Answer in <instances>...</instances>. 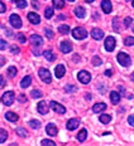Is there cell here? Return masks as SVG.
<instances>
[{"label":"cell","mask_w":134,"mask_h":146,"mask_svg":"<svg viewBox=\"0 0 134 146\" xmlns=\"http://www.w3.org/2000/svg\"><path fill=\"white\" fill-rule=\"evenodd\" d=\"M118 62H119L120 66L123 67H129L130 64H132V58L129 57V54L124 53V52H120L119 54H118Z\"/></svg>","instance_id":"obj_1"},{"label":"cell","mask_w":134,"mask_h":146,"mask_svg":"<svg viewBox=\"0 0 134 146\" xmlns=\"http://www.w3.org/2000/svg\"><path fill=\"white\" fill-rule=\"evenodd\" d=\"M72 35H74L75 39H78V40H81V39H85L87 36V32L85 28H81V27H78V28H75L72 30Z\"/></svg>","instance_id":"obj_2"},{"label":"cell","mask_w":134,"mask_h":146,"mask_svg":"<svg viewBox=\"0 0 134 146\" xmlns=\"http://www.w3.org/2000/svg\"><path fill=\"white\" fill-rule=\"evenodd\" d=\"M39 77H41V80L44 82V83H51L52 82V76H51V72L48 71V69L46 68H41L38 72Z\"/></svg>","instance_id":"obj_3"},{"label":"cell","mask_w":134,"mask_h":146,"mask_svg":"<svg viewBox=\"0 0 134 146\" xmlns=\"http://www.w3.org/2000/svg\"><path fill=\"white\" fill-rule=\"evenodd\" d=\"M77 78H78V81H80L81 83L87 84L91 81V74L87 71H80L77 73Z\"/></svg>","instance_id":"obj_4"},{"label":"cell","mask_w":134,"mask_h":146,"mask_svg":"<svg viewBox=\"0 0 134 146\" xmlns=\"http://www.w3.org/2000/svg\"><path fill=\"white\" fill-rule=\"evenodd\" d=\"M14 98H15V95L13 91H8V92H5L4 95H3V102L7 106H10L11 103L14 102Z\"/></svg>","instance_id":"obj_5"},{"label":"cell","mask_w":134,"mask_h":146,"mask_svg":"<svg viewBox=\"0 0 134 146\" xmlns=\"http://www.w3.org/2000/svg\"><path fill=\"white\" fill-rule=\"evenodd\" d=\"M9 22L13 25V28H20V27H22V19H20V17L17 14H11L10 18H9Z\"/></svg>","instance_id":"obj_6"},{"label":"cell","mask_w":134,"mask_h":146,"mask_svg":"<svg viewBox=\"0 0 134 146\" xmlns=\"http://www.w3.org/2000/svg\"><path fill=\"white\" fill-rule=\"evenodd\" d=\"M115 44H117V42H115V38H113V36H108V38L105 39V49L108 52L114 50Z\"/></svg>","instance_id":"obj_7"},{"label":"cell","mask_w":134,"mask_h":146,"mask_svg":"<svg viewBox=\"0 0 134 146\" xmlns=\"http://www.w3.org/2000/svg\"><path fill=\"white\" fill-rule=\"evenodd\" d=\"M30 43H32L33 47H41L43 44V39L38 34H32L30 35Z\"/></svg>","instance_id":"obj_8"},{"label":"cell","mask_w":134,"mask_h":146,"mask_svg":"<svg viewBox=\"0 0 134 146\" xmlns=\"http://www.w3.org/2000/svg\"><path fill=\"white\" fill-rule=\"evenodd\" d=\"M50 106H51V108H52L53 111H56L57 113H60V115H63L66 112V108L63 107L62 105H60V103H57V102H54V101L51 102Z\"/></svg>","instance_id":"obj_9"},{"label":"cell","mask_w":134,"mask_h":146,"mask_svg":"<svg viewBox=\"0 0 134 146\" xmlns=\"http://www.w3.org/2000/svg\"><path fill=\"white\" fill-rule=\"evenodd\" d=\"M101 9H103V11H104L105 14H110L111 10H113L110 0H103L101 1Z\"/></svg>","instance_id":"obj_10"},{"label":"cell","mask_w":134,"mask_h":146,"mask_svg":"<svg viewBox=\"0 0 134 146\" xmlns=\"http://www.w3.org/2000/svg\"><path fill=\"white\" fill-rule=\"evenodd\" d=\"M78 125H80V120L78 118H71V120H68V122H67L66 125V127L68 130H76L78 127Z\"/></svg>","instance_id":"obj_11"},{"label":"cell","mask_w":134,"mask_h":146,"mask_svg":"<svg viewBox=\"0 0 134 146\" xmlns=\"http://www.w3.org/2000/svg\"><path fill=\"white\" fill-rule=\"evenodd\" d=\"M60 48H61V52H62V53H70V52L72 50V44L70 43L68 40H63L62 43H61Z\"/></svg>","instance_id":"obj_12"},{"label":"cell","mask_w":134,"mask_h":146,"mask_svg":"<svg viewBox=\"0 0 134 146\" xmlns=\"http://www.w3.org/2000/svg\"><path fill=\"white\" fill-rule=\"evenodd\" d=\"M91 36H92L94 39H96V40H100V39L104 38V32L99 28H94L92 32H91Z\"/></svg>","instance_id":"obj_13"},{"label":"cell","mask_w":134,"mask_h":146,"mask_svg":"<svg viewBox=\"0 0 134 146\" xmlns=\"http://www.w3.org/2000/svg\"><path fill=\"white\" fill-rule=\"evenodd\" d=\"M65 73H66V68H65V66H63V64H58L56 67V69H54V74H56L57 78L63 77V74H65Z\"/></svg>","instance_id":"obj_14"},{"label":"cell","mask_w":134,"mask_h":146,"mask_svg":"<svg viewBox=\"0 0 134 146\" xmlns=\"http://www.w3.org/2000/svg\"><path fill=\"white\" fill-rule=\"evenodd\" d=\"M28 20L32 24H39L41 23V17L36 13H29L28 14Z\"/></svg>","instance_id":"obj_15"},{"label":"cell","mask_w":134,"mask_h":146,"mask_svg":"<svg viewBox=\"0 0 134 146\" xmlns=\"http://www.w3.org/2000/svg\"><path fill=\"white\" fill-rule=\"evenodd\" d=\"M46 131H47V133L50 136H56L57 135V127H56V125L48 123L47 127H46Z\"/></svg>","instance_id":"obj_16"},{"label":"cell","mask_w":134,"mask_h":146,"mask_svg":"<svg viewBox=\"0 0 134 146\" xmlns=\"http://www.w3.org/2000/svg\"><path fill=\"white\" fill-rule=\"evenodd\" d=\"M110 101L113 105H118V103L120 102V95L118 92H115V91H111L110 92Z\"/></svg>","instance_id":"obj_17"},{"label":"cell","mask_w":134,"mask_h":146,"mask_svg":"<svg viewBox=\"0 0 134 146\" xmlns=\"http://www.w3.org/2000/svg\"><path fill=\"white\" fill-rule=\"evenodd\" d=\"M37 108H38V112H39V113H42V115H46L48 112V106H47V103H46L44 101L39 102L38 106H37Z\"/></svg>","instance_id":"obj_18"},{"label":"cell","mask_w":134,"mask_h":146,"mask_svg":"<svg viewBox=\"0 0 134 146\" xmlns=\"http://www.w3.org/2000/svg\"><path fill=\"white\" fill-rule=\"evenodd\" d=\"M5 118H7L8 121H10V122H17V121L19 120L18 115L14 113V112H7V113H5Z\"/></svg>","instance_id":"obj_19"},{"label":"cell","mask_w":134,"mask_h":146,"mask_svg":"<svg viewBox=\"0 0 134 146\" xmlns=\"http://www.w3.org/2000/svg\"><path fill=\"white\" fill-rule=\"evenodd\" d=\"M30 83H32V77H30V76H25V77L22 80V82H20V87L27 88V87L30 86Z\"/></svg>","instance_id":"obj_20"},{"label":"cell","mask_w":134,"mask_h":146,"mask_svg":"<svg viewBox=\"0 0 134 146\" xmlns=\"http://www.w3.org/2000/svg\"><path fill=\"white\" fill-rule=\"evenodd\" d=\"M43 56H44V58L47 60H50V62H53V60L56 59V54H54L52 50H44Z\"/></svg>","instance_id":"obj_21"},{"label":"cell","mask_w":134,"mask_h":146,"mask_svg":"<svg viewBox=\"0 0 134 146\" xmlns=\"http://www.w3.org/2000/svg\"><path fill=\"white\" fill-rule=\"evenodd\" d=\"M75 15L77 18H80V19H82V18H85V15H86V10L82 7H77L75 9Z\"/></svg>","instance_id":"obj_22"},{"label":"cell","mask_w":134,"mask_h":146,"mask_svg":"<svg viewBox=\"0 0 134 146\" xmlns=\"http://www.w3.org/2000/svg\"><path fill=\"white\" fill-rule=\"evenodd\" d=\"M105 108H106V105H105V103H96V105H94L92 111H94V113H99V112L104 111Z\"/></svg>","instance_id":"obj_23"},{"label":"cell","mask_w":134,"mask_h":146,"mask_svg":"<svg viewBox=\"0 0 134 146\" xmlns=\"http://www.w3.org/2000/svg\"><path fill=\"white\" fill-rule=\"evenodd\" d=\"M86 137H87V131H86L85 129L81 130V131L78 132V135H77V140H78L80 142H84L85 140H86Z\"/></svg>","instance_id":"obj_24"},{"label":"cell","mask_w":134,"mask_h":146,"mask_svg":"<svg viewBox=\"0 0 134 146\" xmlns=\"http://www.w3.org/2000/svg\"><path fill=\"white\" fill-rule=\"evenodd\" d=\"M7 139H8V132L4 129H0V144H3Z\"/></svg>","instance_id":"obj_25"},{"label":"cell","mask_w":134,"mask_h":146,"mask_svg":"<svg viewBox=\"0 0 134 146\" xmlns=\"http://www.w3.org/2000/svg\"><path fill=\"white\" fill-rule=\"evenodd\" d=\"M44 17L47 18V19H51V18L53 17V8H46V10H44Z\"/></svg>","instance_id":"obj_26"},{"label":"cell","mask_w":134,"mask_h":146,"mask_svg":"<svg viewBox=\"0 0 134 146\" xmlns=\"http://www.w3.org/2000/svg\"><path fill=\"white\" fill-rule=\"evenodd\" d=\"M99 120H100V122L101 123H109L111 121V117L109 116V115H101Z\"/></svg>","instance_id":"obj_27"},{"label":"cell","mask_w":134,"mask_h":146,"mask_svg":"<svg viewBox=\"0 0 134 146\" xmlns=\"http://www.w3.org/2000/svg\"><path fill=\"white\" fill-rule=\"evenodd\" d=\"M53 7L57 9H62L65 7V1L63 0H53Z\"/></svg>","instance_id":"obj_28"},{"label":"cell","mask_w":134,"mask_h":146,"mask_svg":"<svg viewBox=\"0 0 134 146\" xmlns=\"http://www.w3.org/2000/svg\"><path fill=\"white\" fill-rule=\"evenodd\" d=\"M14 3L17 4V7L18 8H20V9H24V8H27V1L25 0H14Z\"/></svg>","instance_id":"obj_29"},{"label":"cell","mask_w":134,"mask_h":146,"mask_svg":"<svg viewBox=\"0 0 134 146\" xmlns=\"http://www.w3.org/2000/svg\"><path fill=\"white\" fill-rule=\"evenodd\" d=\"M15 131H17V133L19 136H22V137H27V136H28V132H27L23 127H18V129H15Z\"/></svg>","instance_id":"obj_30"},{"label":"cell","mask_w":134,"mask_h":146,"mask_svg":"<svg viewBox=\"0 0 134 146\" xmlns=\"http://www.w3.org/2000/svg\"><path fill=\"white\" fill-rule=\"evenodd\" d=\"M58 32L61 33V34H68L70 33V27L68 25H61L60 28H58Z\"/></svg>","instance_id":"obj_31"},{"label":"cell","mask_w":134,"mask_h":146,"mask_svg":"<svg viewBox=\"0 0 134 146\" xmlns=\"http://www.w3.org/2000/svg\"><path fill=\"white\" fill-rule=\"evenodd\" d=\"M28 123H29V126L32 127V129H39V127H41V122L37 121V120H30Z\"/></svg>","instance_id":"obj_32"},{"label":"cell","mask_w":134,"mask_h":146,"mask_svg":"<svg viewBox=\"0 0 134 146\" xmlns=\"http://www.w3.org/2000/svg\"><path fill=\"white\" fill-rule=\"evenodd\" d=\"M8 76L9 77H14V76H17V68L15 67H9L8 68Z\"/></svg>","instance_id":"obj_33"},{"label":"cell","mask_w":134,"mask_h":146,"mask_svg":"<svg viewBox=\"0 0 134 146\" xmlns=\"http://www.w3.org/2000/svg\"><path fill=\"white\" fill-rule=\"evenodd\" d=\"M30 96L33 97V98H41L42 97V92L38 90H33L32 92H30Z\"/></svg>","instance_id":"obj_34"},{"label":"cell","mask_w":134,"mask_h":146,"mask_svg":"<svg viewBox=\"0 0 134 146\" xmlns=\"http://www.w3.org/2000/svg\"><path fill=\"white\" fill-rule=\"evenodd\" d=\"M125 45H134V36H127L125 40H124Z\"/></svg>","instance_id":"obj_35"},{"label":"cell","mask_w":134,"mask_h":146,"mask_svg":"<svg viewBox=\"0 0 134 146\" xmlns=\"http://www.w3.org/2000/svg\"><path fill=\"white\" fill-rule=\"evenodd\" d=\"M103 63V60H101V58L100 57H97V56H95L94 57V59H92V66H100Z\"/></svg>","instance_id":"obj_36"},{"label":"cell","mask_w":134,"mask_h":146,"mask_svg":"<svg viewBox=\"0 0 134 146\" xmlns=\"http://www.w3.org/2000/svg\"><path fill=\"white\" fill-rule=\"evenodd\" d=\"M44 33H46V35H47V38H50V39L53 38V32L50 28H46L44 29Z\"/></svg>","instance_id":"obj_37"},{"label":"cell","mask_w":134,"mask_h":146,"mask_svg":"<svg viewBox=\"0 0 134 146\" xmlns=\"http://www.w3.org/2000/svg\"><path fill=\"white\" fill-rule=\"evenodd\" d=\"M18 40H19L20 43H25L27 42V39H25V36H24L23 33H19V34H18Z\"/></svg>","instance_id":"obj_38"},{"label":"cell","mask_w":134,"mask_h":146,"mask_svg":"<svg viewBox=\"0 0 134 146\" xmlns=\"http://www.w3.org/2000/svg\"><path fill=\"white\" fill-rule=\"evenodd\" d=\"M66 91H67V92H70V93H71V92H76V87L71 86V84H67V86H66Z\"/></svg>","instance_id":"obj_39"},{"label":"cell","mask_w":134,"mask_h":146,"mask_svg":"<svg viewBox=\"0 0 134 146\" xmlns=\"http://www.w3.org/2000/svg\"><path fill=\"white\" fill-rule=\"evenodd\" d=\"M113 27H114V29L117 30V32H119V23H118V18H115V19L113 20Z\"/></svg>","instance_id":"obj_40"},{"label":"cell","mask_w":134,"mask_h":146,"mask_svg":"<svg viewBox=\"0 0 134 146\" xmlns=\"http://www.w3.org/2000/svg\"><path fill=\"white\" fill-rule=\"evenodd\" d=\"M10 52H11V53H14V54H18L20 52V49L17 47V45H11V47H10Z\"/></svg>","instance_id":"obj_41"},{"label":"cell","mask_w":134,"mask_h":146,"mask_svg":"<svg viewBox=\"0 0 134 146\" xmlns=\"http://www.w3.org/2000/svg\"><path fill=\"white\" fill-rule=\"evenodd\" d=\"M130 24H132V18H129V17L125 18V19H124V27H125V28H128Z\"/></svg>","instance_id":"obj_42"},{"label":"cell","mask_w":134,"mask_h":146,"mask_svg":"<svg viewBox=\"0 0 134 146\" xmlns=\"http://www.w3.org/2000/svg\"><path fill=\"white\" fill-rule=\"evenodd\" d=\"M7 42L4 40V39H0V50H4L5 48H7Z\"/></svg>","instance_id":"obj_43"},{"label":"cell","mask_w":134,"mask_h":146,"mask_svg":"<svg viewBox=\"0 0 134 146\" xmlns=\"http://www.w3.org/2000/svg\"><path fill=\"white\" fill-rule=\"evenodd\" d=\"M41 144H42V145H50V146H54V145H56L53 141H51V140H43Z\"/></svg>","instance_id":"obj_44"},{"label":"cell","mask_w":134,"mask_h":146,"mask_svg":"<svg viewBox=\"0 0 134 146\" xmlns=\"http://www.w3.org/2000/svg\"><path fill=\"white\" fill-rule=\"evenodd\" d=\"M128 122H129L130 126H134V115H130L129 118H128Z\"/></svg>","instance_id":"obj_45"},{"label":"cell","mask_w":134,"mask_h":146,"mask_svg":"<svg viewBox=\"0 0 134 146\" xmlns=\"http://www.w3.org/2000/svg\"><path fill=\"white\" fill-rule=\"evenodd\" d=\"M5 10H7V7H5V4L3 1H0V13H4Z\"/></svg>","instance_id":"obj_46"},{"label":"cell","mask_w":134,"mask_h":146,"mask_svg":"<svg viewBox=\"0 0 134 146\" xmlns=\"http://www.w3.org/2000/svg\"><path fill=\"white\" fill-rule=\"evenodd\" d=\"M18 101H19L20 103H23V102H25V101H27V98H25V96H24V95H20V96H19V98H18Z\"/></svg>","instance_id":"obj_47"},{"label":"cell","mask_w":134,"mask_h":146,"mask_svg":"<svg viewBox=\"0 0 134 146\" xmlns=\"http://www.w3.org/2000/svg\"><path fill=\"white\" fill-rule=\"evenodd\" d=\"M32 5L34 7V9H39V3L36 1V0H33V1H32Z\"/></svg>","instance_id":"obj_48"},{"label":"cell","mask_w":134,"mask_h":146,"mask_svg":"<svg viewBox=\"0 0 134 146\" xmlns=\"http://www.w3.org/2000/svg\"><path fill=\"white\" fill-rule=\"evenodd\" d=\"M4 86H5V81H4V78L0 76V88H3Z\"/></svg>","instance_id":"obj_49"},{"label":"cell","mask_w":134,"mask_h":146,"mask_svg":"<svg viewBox=\"0 0 134 146\" xmlns=\"http://www.w3.org/2000/svg\"><path fill=\"white\" fill-rule=\"evenodd\" d=\"M105 74H106V76H111V74H113V72L110 71V69H108V71L105 72Z\"/></svg>","instance_id":"obj_50"},{"label":"cell","mask_w":134,"mask_h":146,"mask_svg":"<svg viewBox=\"0 0 134 146\" xmlns=\"http://www.w3.org/2000/svg\"><path fill=\"white\" fill-rule=\"evenodd\" d=\"M119 91H120V93H125V90L123 87H119Z\"/></svg>","instance_id":"obj_51"},{"label":"cell","mask_w":134,"mask_h":146,"mask_svg":"<svg viewBox=\"0 0 134 146\" xmlns=\"http://www.w3.org/2000/svg\"><path fill=\"white\" fill-rule=\"evenodd\" d=\"M58 19H66V17H65V15H60Z\"/></svg>","instance_id":"obj_52"},{"label":"cell","mask_w":134,"mask_h":146,"mask_svg":"<svg viewBox=\"0 0 134 146\" xmlns=\"http://www.w3.org/2000/svg\"><path fill=\"white\" fill-rule=\"evenodd\" d=\"M85 1H86V3H92L94 0H85Z\"/></svg>","instance_id":"obj_53"},{"label":"cell","mask_w":134,"mask_h":146,"mask_svg":"<svg viewBox=\"0 0 134 146\" xmlns=\"http://www.w3.org/2000/svg\"><path fill=\"white\" fill-rule=\"evenodd\" d=\"M132 81L134 82V72H133V74H132Z\"/></svg>","instance_id":"obj_54"},{"label":"cell","mask_w":134,"mask_h":146,"mask_svg":"<svg viewBox=\"0 0 134 146\" xmlns=\"http://www.w3.org/2000/svg\"><path fill=\"white\" fill-rule=\"evenodd\" d=\"M132 5H133V8H134V0H133V1H132Z\"/></svg>","instance_id":"obj_55"},{"label":"cell","mask_w":134,"mask_h":146,"mask_svg":"<svg viewBox=\"0 0 134 146\" xmlns=\"http://www.w3.org/2000/svg\"><path fill=\"white\" fill-rule=\"evenodd\" d=\"M67 1H75V0H67Z\"/></svg>","instance_id":"obj_56"},{"label":"cell","mask_w":134,"mask_h":146,"mask_svg":"<svg viewBox=\"0 0 134 146\" xmlns=\"http://www.w3.org/2000/svg\"><path fill=\"white\" fill-rule=\"evenodd\" d=\"M132 29H133V32H134V27H133V28H132Z\"/></svg>","instance_id":"obj_57"},{"label":"cell","mask_w":134,"mask_h":146,"mask_svg":"<svg viewBox=\"0 0 134 146\" xmlns=\"http://www.w3.org/2000/svg\"><path fill=\"white\" fill-rule=\"evenodd\" d=\"M127 1H130V0H127Z\"/></svg>","instance_id":"obj_58"}]
</instances>
